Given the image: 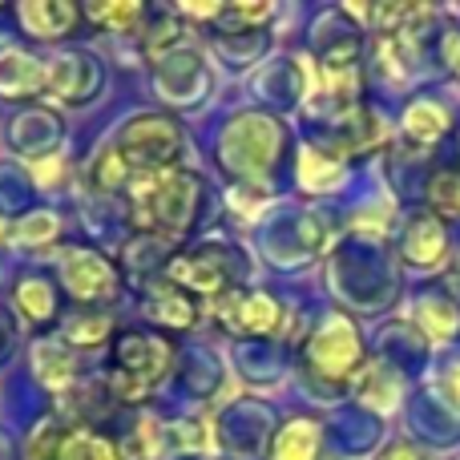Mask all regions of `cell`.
<instances>
[{"instance_id":"obj_26","label":"cell","mask_w":460,"mask_h":460,"mask_svg":"<svg viewBox=\"0 0 460 460\" xmlns=\"http://www.w3.org/2000/svg\"><path fill=\"white\" fill-rule=\"evenodd\" d=\"M380 460H429L420 453V448H412V445H388L380 453Z\"/></svg>"},{"instance_id":"obj_2","label":"cell","mask_w":460,"mask_h":460,"mask_svg":"<svg viewBox=\"0 0 460 460\" xmlns=\"http://www.w3.org/2000/svg\"><path fill=\"white\" fill-rule=\"evenodd\" d=\"M174 364V351L162 335L154 332H121L113 340V356H110V372H105V384L118 400L126 404H142L150 400L154 384L170 372Z\"/></svg>"},{"instance_id":"obj_1","label":"cell","mask_w":460,"mask_h":460,"mask_svg":"<svg viewBox=\"0 0 460 460\" xmlns=\"http://www.w3.org/2000/svg\"><path fill=\"white\" fill-rule=\"evenodd\" d=\"M129 190V223L154 234H182L199 215V174L190 170H166V174L134 178Z\"/></svg>"},{"instance_id":"obj_10","label":"cell","mask_w":460,"mask_h":460,"mask_svg":"<svg viewBox=\"0 0 460 460\" xmlns=\"http://www.w3.org/2000/svg\"><path fill=\"white\" fill-rule=\"evenodd\" d=\"M283 319L279 303L262 291H230V303L223 307V323L238 335H270Z\"/></svg>"},{"instance_id":"obj_8","label":"cell","mask_w":460,"mask_h":460,"mask_svg":"<svg viewBox=\"0 0 460 460\" xmlns=\"http://www.w3.org/2000/svg\"><path fill=\"white\" fill-rule=\"evenodd\" d=\"M29 460H121L110 437H102L89 424H65V429H45L32 437Z\"/></svg>"},{"instance_id":"obj_25","label":"cell","mask_w":460,"mask_h":460,"mask_svg":"<svg viewBox=\"0 0 460 460\" xmlns=\"http://www.w3.org/2000/svg\"><path fill=\"white\" fill-rule=\"evenodd\" d=\"M16 238H21V243H49V238H57V215H49V210L24 215L21 223H16Z\"/></svg>"},{"instance_id":"obj_14","label":"cell","mask_w":460,"mask_h":460,"mask_svg":"<svg viewBox=\"0 0 460 460\" xmlns=\"http://www.w3.org/2000/svg\"><path fill=\"white\" fill-rule=\"evenodd\" d=\"M32 372L45 384L49 392H61L73 384V372H77V359H73V348L65 340H40L32 348Z\"/></svg>"},{"instance_id":"obj_15","label":"cell","mask_w":460,"mask_h":460,"mask_svg":"<svg viewBox=\"0 0 460 460\" xmlns=\"http://www.w3.org/2000/svg\"><path fill=\"white\" fill-rule=\"evenodd\" d=\"M45 81H49V65L32 61V57H24V53L0 57V93L4 97L45 93Z\"/></svg>"},{"instance_id":"obj_17","label":"cell","mask_w":460,"mask_h":460,"mask_svg":"<svg viewBox=\"0 0 460 460\" xmlns=\"http://www.w3.org/2000/svg\"><path fill=\"white\" fill-rule=\"evenodd\" d=\"M275 460H319V424L311 416H295L279 429Z\"/></svg>"},{"instance_id":"obj_12","label":"cell","mask_w":460,"mask_h":460,"mask_svg":"<svg viewBox=\"0 0 460 460\" xmlns=\"http://www.w3.org/2000/svg\"><path fill=\"white\" fill-rule=\"evenodd\" d=\"M93 89H97V69L89 57H61V61H49L45 93H57L61 102H85Z\"/></svg>"},{"instance_id":"obj_23","label":"cell","mask_w":460,"mask_h":460,"mask_svg":"<svg viewBox=\"0 0 460 460\" xmlns=\"http://www.w3.org/2000/svg\"><path fill=\"white\" fill-rule=\"evenodd\" d=\"M142 13H146L142 4H93L89 8V21L105 24V29H113V32H129L142 21Z\"/></svg>"},{"instance_id":"obj_6","label":"cell","mask_w":460,"mask_h":460,"mask_svg":"<svg viewBox=\"0 0 460 460\" xmlns=\"http://www.w3.org/2000/svg\"><path fill=\"white\" fill-rule=\"evenodd\" d=\"M279 146H283V134L270 118H238L234 126H226L223 134V158H226V170L234 166L238 174H262V170L275 166L279 158Z\"/></svg>"},{"instance_id":"obj_3","label":"cell","mask_w":460,"mask_h":460,"mask_svg":"<svg viewBox=\"0 0 460 460\" xmlns=\"http://www.w3.org/2000/svg\"><path fill=\"white\" fill-rule=\"evenodd\" d=\"M118 154V162L126 166L129 182L134 178H150V174H166L178 170V154H182V129L174 118L166 113H142L134 118L121 137L110 146Z\"/></svg>"},{"instance_id":"obj_27","label":"cell","mask_w":460,"mask_h":460,"mask_svg":"<svg viewBox=\"0 0 460 460\" xmlns=\"http://www.w3.org/2000/svg\"><path fill=\"white\" fill-rule=\"evenodd\" d=\"M8 348H13V327H8V319L0 315V359H8Z\"/></svg>"},{"instance_id":"obj_16","label":"cell","mask_w":460,"mask_h":460,"mask_svg":"<svg viewBox=\"0 0 460 460\" xmlns=\"http://www.w3.org/2000/svg\"><path fill=\"white\" fill-rule=\"evenodd\" d=\"M13 295H16V307H21V315L29 319V323L45 327L49 319H57V291L45 275H21Z\"/></svg>"},{"instance_id":"obj_20","label":"cell","mask_w":460,"mask_h":460,"mask_svg":"<svg viewBox=\"0 0 460 460\" xmlns=\"http://www.w3.org/2000/svg\"><path fill=\"white\" fill-rule=\"evenodd\" d=\"M448 129V110L437 102H416L408 105L404 113V134L412 137V142H437L440 134Z\"/></svg>"},{"instance_id":"obj_9","label":"cell","mask_w":460,"mask_h":460,"mask_svg":"<svg viewBox=\"0 0 460 460\" xmlns=\"http://www.w3.org/2000/svg\"><path fill=\"white\" fill-rule=\"evenodd\" d=\"M142 307H146V319L154 327H162V332H186V327L199 323V299L186 295L182 287L166 283V279L146 287Z\"/></svg>"},{"instance_id":"obj_21","label":"cell","mask_w":460,"mask_h":460,"mask_svg":"<svg viewBox=\"0 0 460 460\" xmlns=\"http://www.w3.org/2000/svg\"><path fill=\"white\" fill-rule=\"evenodd\" d=\"M429 207L445 218H460V166H437L429 174Z\"/></svg>"},{"instance_id":"obj_24","label":"cell","mask_w":460,"mask_h":460,"mask_svg":"<svg viewBox=\"0 0 460 460\" xmlns=\"http://www.w3.org/2000/svg\"><path fill=\"white\" fill-rule=\"evenodd\" d=\"M420 319L437 340H448V335H456V327H460V311H453L448 303H437V299L420 303Z\"/></svg>"},{"instance_id":"obj_13","label":"cell","mask_w":460,"mask_h":460,"mask_svg":"<svg viewBox=\"0 0 460 460\" xmlns=\"http://www.w3.org/2000/svg\"><path fill=\"white\" fill-rule=\"evenodd\" d=\"M448 254V234L437 218L416 215L412 223L404 226V259L416 262V267H440Z\"/></svg>"},{"instance_id":"obj_22","label":"cell","mask_w":460,"mask_h":460,"mask_svg":"<svg viewBox=\"0 0 460 460\" xmlns=\"http://www.w3.org/2000/svg\"><path fill=\"white\" fill-rule=\"evenodd\" d=\"M356 396L364 400V404H372V408H380V412H384V408L396 404L400 392L388 388V380H384V367L376 364V367H367V372L356 380Z\"/></svg>"},{"instance_id":"obj_7","label":"cell","mask_w":460,"mask_h":460,"mask_svg":"<svg viewBox=\"0 0 460 460\" xmlns=\"http://www.w3.org/2000/svg\"><path fill=\"white\" fill-rule=\"evenodd\" d=\"M61 283L77 303H113L121 291V275L102 251L93 246H69L61 254Z\"/></svg>"},{"instance_id":"obj_19","label":"cell","mask_w":460,"mask_h":460,"mask_svg":"<svg viewBox=\"0 0 460 460\" xmlns=\"http://www.w3.org/2000/svg\"><path fill=\"white\" fill-rule=\"evenodd\" d=\"M343 174L340 158H332L327 150H315V146H303V158H299V182L303 190H327L335 186Z\"/></svg>"},{"instance_id":"obj_5","label":"cell","mask_w":460,"mask_h":460,"mask_svg":"<svg viewBox=\"0 0 460 460\" xmlns=\"http://www.w3.org/2000/svg\"><path fill=\"white\" fill-rule=\"evenodd\" d=\"M162 279L182 287L194 299H223V295H230V279H234V254L215 243L199 246V251H186L178 259H170Z\"/></svg>"},{"instance_id":"obj_11","label":"cell","mask_w":460,"mask_h":460,"mask_svg":"<svg viewBox=\"0 0 460 460\" xmlns=\"http://www.w3.org/2000/svg\"><path fill=\"white\" fill-rule=\"evenodd\" d=\"M16 16L29 29V37H37V40H61L81 24V8L65 4V0H24L16 8Z\"/></svg>"},{"instance_id":"obj_18","label":"cell","mask_w":460,"mask_h":460,"mask_svg":"<svg viewBox=\"0 0 460 460\" xmlns=\"http://www.w3.org/2000/svg\"><path fill=\"white\" fill-rule=\"evenodd\" d=\"M110 335H113V323H110V315H102V311H77V315H69L65 327H61V340L69 343L73 351L77 348H102Z\"/></svg>"},{"instance_id":"obj_4","label":"cell","mask_w":460,"mask_h":460,"mask_svg":"<svg viewBox=\"0 0 460 460\" xmlns=\"http://www.w3.org/2000/svg\"><path fill=\"white\" fill-rule=\"evenodd\" d=\"M303 364L319 376V380H351L364 367V340H359L356 323L343 315H332L315 327V335L303 348Z\"/></svg>"}]
</instances>
